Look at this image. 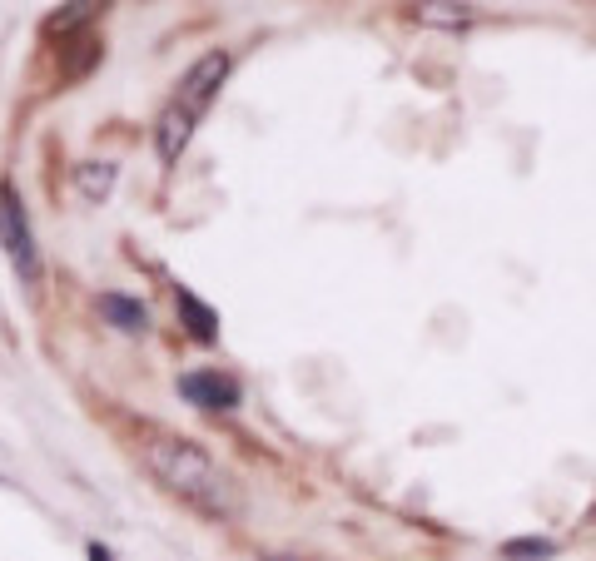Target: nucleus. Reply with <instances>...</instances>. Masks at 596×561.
I'll use <instances>...</instances> for the list:
<instances>
[{"label": "nucleus", "instance_id": "obj_1", "mask_svg": "<svg viewBox=\"0 0 596 561\" xmlns=\"http://www.w3.org/2000/svg\"><path fill=\"white\" fill-rule=\"evenodd\" d=\"M140 457H145L149 477H154L169 497H179L184 507H194L199 517H209V522H229V517H234L239 497H234L229 472H224L204 447H194L189 437L149 432V437H140Z\"/></svg>", "mask_w": 596, "mask_h": 561}, {"label": "nucleus", "instance_id": "obj_2", "mask_svg": "<svg viewBox=\"0 0 596 561\" xmlns=\"http://www.w3.org/2000/svg\"><path fill=\"white\" fill-rule=\"evenodd\" d=\"M0 249L10 259V269L20 274V283H40V249H35V229H30V214L25 204L15 199L10 184H0Z\"/></svg>", "mask_w": 596, "mask_h": 561}, {"label": "nucleus", "instance_id": "obj_3", "mask_svg": "<svg viewBox=\"0 0 596 561\" xmlns=\"http://www.w3.org/2000/svg\"><path fill=\"white\" fill-rule=\"evenodd\" d=\"M229 50H209V55H199L189 70H184V80H179V90H174V110H184L189 120H204V110L219 100V85L229 80Z\"/></svg>", "mask_w": 596, "mask_h": 561}, {"label": "nucleus", "instance_id": "obj_4", "mask_svg": "<svg viewBox=\"0 0 596 561\" xmlns=\"http://www.w3.org/2000/svg\"><path fill=\"white\" fill-rule=\"evenodd\" d=\"M179 398L194 403V408H224L229 413V408H239V383L214 373V368H194V373L179 378Z\"/></svg>", "mask_w": 596, "mask_h": 561}, {"label": "nucleus", "instance_id": "obj_5", "mask_svg": "<svg viewBox=\"0 0 596 561\" xmlns=\"http://www.w3.org/2000/svg\"><path fill=\"white\" fill-rule=\"evenodd\" d=\"M408 15H413L418 25H428V30H467V25L477 20V10H472L467 0H413Z\"/></svg>", "mask_w": 596, "mask_h": 561}, {"label": "nucleus", "instance_id": "obj_6", "mask_svg": "<svg viewBox=\"0 0 596 561\" xmlns=\"http://www.w3.org/2000/svg\"><path fill=\"white\" fill-rule=\"evenodd\" d=\"M194 125H199V120H189L184 110L164 105V115H159V125H154V149H159V159H164V164H174V159L189 149V140H194Z\"/></svg>", "mask_w": 596, "mask_h": 561}, {"label": "nucleus", "instance_id": "obj_7", "mask_svg": "<svg viewBox=\"0 0 596 561\" xmlns=\"http://www.w3.org/2000/svg\"><path fill=\"white\" fill-rule=\"evenodd\" d=\"M115 179H120V169H115L110 159H85V164H75V189H80L85 204H105L110 189H115Z\"/></svg>", "mask_w": 596, "mask_h": 561}, {"label": "nucleus", "instance_id": "obj_8", "mask_svg": "<svg viewBox=\"0 0 596 561\" xmlns=\"http://www.w3.org/2000/svg\"><path fill=\"white\" fill-rule=\"evenodd\" d=\"M174 303H179V313H184V328L199 338V343H214L219 338V313L199 298V293H189V288H174Z\"/></svg>", "mask_w": 596, "mask_h": 561}, {"label": "nucleus", "instance_id": "obj_9", "mask_svg": "<svg viewBox=\"0 0 596 561\" xmlns=\"http://www.w3.org/2000/svg\"><path fill=\"white\" fill-rule=\"evenodd\" d=\"M100 313H105V323H115L120 333H145L149 328V308L140 298H125V293H100Z\"/></svg>", "mask_w": 596, "mask_h": 561}, {"label": "nucleus", "instance_id": "obj_10", "mask_svg": "<svg viewBox=\"0 0 596 561\" xmlns=\"http://www.w3.org/2000/svg\"><path fill=\"white\" fill-rule=\"evenodd\" d=\"M557 557V542L547 537H512L502 542V561H552Z\"/></svg>", "mask_w": 596, "mask_h": 561}, {"label": "nucleus", "instance_id": "obj_11", "mask_svg": "<svg viewBox=\"0 0 596 561\" xmlns=\"http://www.w3.org/2000/svg\"><path fill=\"white\" fill-rule=\"evenodd\" d=\"M90 561H110V552H105L100 542H90Z\"/></svg>", "mask_w": 596, "mask_h": 561}, {"label": "nucleus", "instance_id": "obj_12", "mask_svg": "<svg viewBox=\"0 0 596 561\" xmlns=\"http://www.w3.org/2000/svg\"><path fill=\"white\" fill-rule=\"evenodd\" d=\"M279 561H294V557H279Z\"/></svg>", "mask_w": 596, "mask_h": 561}]
</instances>
